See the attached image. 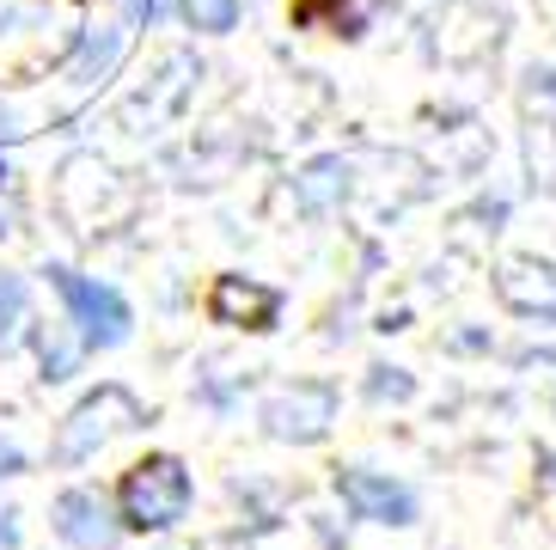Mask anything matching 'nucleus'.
Masks as SVG:
<instances>
[{"instance_id":"obj_3","label":"nucleus","mask_w":556,"mask_h":550,"mask_svg":"<svg viewBox=\"0 0 556 550\" xmlns=\"http://www.w3.org/2000/svg\"><path fill=\"white\" fill-rule=\"evenodd\" d=\"M337 489H343V502L361 520H379V526H409L416 520V496L404 484H392V477H379V471H343Z\"/></svg>"},{"instance_id":"obj_4","label":"nucleus","mask_w":556,"mask_h":550,"mask_svg":"<svg viewBox=\"0 0 556 550\" xmlns=\"http://www.w3.org/2000/svg\"><path fill=\"white\" fill-rule=\"evenodd\" d=\"M330 410H337V398H330L325 386H300V391L269 398V404H263V422H269V435H281V440H325Z\"/></svg>"},{"instance_id":"obj_10","label":"nucleus","mask_w":556,"mask_h":550,"mask_svg":"<svg viewBox=\"0 0 556 550\" xmlns=\"http://www.w3.org/2000/svg\"><path fill=\"white\" fill-rule=\"evenodd\" d=\"M25 312V288H18L13 275H0V342L13 337V318Z\"/></svg>"},{"instance_id":"obj_9","label":"nucleus","mask_w":556,"mask_h":550,"mask_svg":"<svg viewBox=\"0 0 556 550\" xmlns=\"http://www.w3.org/2000/svg\"><path fill=\"white\" fill-rule=\"evenodd\" d=\"M325 7H330V13H337V18H330V25H337V32H349V37H355V25H361V18H349V0H294V18H300V25H312V18L325 13Z\"/></svg>"},{"instance_id":"obj_5","label":"nucleus","mask_w":556,"mask_h":550,"mask_svg":"<svg viewBox=\"0 0 556 550\" xmlns=\"http://www.w3.org/2000/svg\"><path fill=\"white\" fill-rule=\"evenodd\" d=\"M208 312L220 324H245V330H269L281 312V293L276 288H257V282H245V275H220L208 293Z\"/></svg>"},{"instance_id":"obj_1","label":"nucleus","mask_w":556,"mask_h":550,"mask_svg":"<svg viewBox=\"0 0 556 550\" xmlns=\"http://www.w3.org/2000/svg\"><path fill=\"white\" fill-rule=\"evenodd\" d=\"M184 508H190V471L172 453H153L141 465H129V477H123V520H129L135 533L178 526Z\"/></svg>"},{"instance_id":"obj_8","label":"nucleus","mask_w":556,"mask_h":550,"mask_svg":"<svg viewBox=\"0 0 556 550\" xmlns=\"http://www.w3.org/2000/svg\"><path fill=\"white\" fill-rule=\"evenodd\" d=\"M184 18H190L197 32H232L239 0H184Z\"/></svg>"},{"instance_id":"obj_2","label":"nucleus","mask_w":556,"mask_h":550,"mask_svg":"<svg viewBox=\"0 0 556 550\" xmlns=\"http://www.w3.org/2000/svg\"><path fill=\"white\" fill-rule=\"evenodd\" d=\"M50 275H55V288H62L67 312L80 318V342H86V349L129 337V307H123V300H116L111 288L86 282V275H74V270H50Z\"/></svg>"},{"instance_id":"obj_6","label":"nucleus","mask_w":556,"mask_h":550,"mask_svg":"<svg viewBox=\"0 0 556 550\" xmlns=\"http://www.w3.org/2000/svg\"><path fill=\"white\" fill-rule=\"evenodd\" d=\"M111 410H129V391H104V398H92V404H80L74 416H67V435L55 440V459H86L92 453V440H104L116 428V422H104Z\"/></svg>"},{"instance_id":"obj_11","label":"nucleus","mask_w":556,"mask_h":550,"mask_svg":"<svg viewBox=\"0 0 556 550\" xmlns=\"http://www.w3.org/2000/svg\"><path fill=\"white\" fill-rule=\"evenodd\" d=\"M13 471H18V453L13 447H0V477H13Z\"/></svg>"},{"instance_id":"obj_7","label":"nucleus","mask_w":556,"mask_h":550,"mask_svg":"<svg viewBox=\"0 0 556 550\" xmlns=\"http://www.w3.org/2000/svg\"><path fill=\"white\" fill-rule=\"evenodd\" d=\"M55 533L67 538V545H80V550H104L111 545V526H104V508H99V496H86V489H74V496H62V508H55Z\"/></svg>"}]
</instances>
